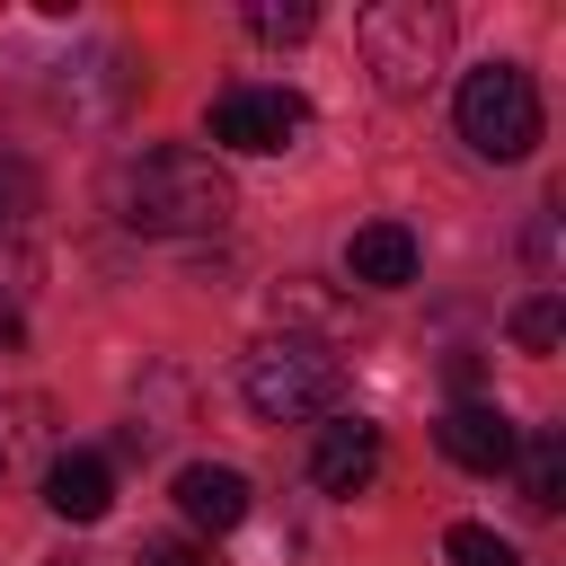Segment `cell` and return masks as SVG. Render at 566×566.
Masks as SVG:
<instances>
[{"instance_id": "obj_3", "label": "cell", "mask_w": 566, "mask_h": 566, "mask_svg": "<svg viewBox=\"0 0 566 566\" xmlns=\"http://www.w3.org/2000/svg\"><path fill=\"white\" fill-rule=\"evenodd\" d=\"M460 142L478 159H495V168L531 159V142H539V88H531L522 62H486V71L460 80Z\"/></svg>"}, {"instance_id": "obj_16", "label": "cell", "mask_w": 566, "mask_h": 566, "mask_svg": "<svg viewBox=\"0 0 566 566\" xmlns=\"http://www.w3.org/2000/svg\"><path fill=\"white\" fill-rule=\"evenodd\" d=\"M133 566H212V548H195V539L159 531V539H142V557H133Z\"/></svg>"}, {"instance_id": "obj_8", "label": "cell", "mask_w": 566, "mask_h": 566, "mask_svg": "<svg viewBox=\"0 0 566 566\" xmlns=\"http://www.w3.org/2000/svg\"><path fill=\"white\" fill-rule=\"evenodd\" d=\"M177 513H186L195 531H239V522H248V478H239L230 460H186V469H177Z\"/></svg>"}, {"instance_id": "obj_4", "label": "cell", "mask_w": 566, "mask_h": 566, "mask_svg": "<svg viewBox=\"0 0 566 566\" xmlns=\"http://www.w3.org/2000/svg\"><path fill=\"white\" fill-rule=\"evenodd\" d=\"M363 53H371V71H380L389 97H416V88H433V71L451 53V9H433V0H380V9H363Z\"/></svg>"}, {"instance_id": "obj_10", "label": "cell", "mask_w": 566, "mask_h": 566, "mask_svg": "<svg viewBox=\"0 0 566 566\" xmlns=\"http://www.w3.org/2000/svg\"><path fill=\"white\" fill-rule=\"evenodd\" d=\"M44 504H53L62 522H97V513L115 504V469H106V451H53V469H44Z\"/></svg>"}, {"instance_id": "obj_7", "label": "cell", "mask_w": 566, "mask_h": 566, "mask_svg": "<svg viewBox=\"0 0 566 566\" xmlns=\"http://www.w3.org/2000/svg\"><path fill=\"white\" fill-rule=\"evenodd\" d=\"M310 478H318L327 495H363V486L380 478V424L327 416V424H318V451H310Z\"/></svg>"}, {"instance_id": "obj_13", "label": "cell", "mask_w": 566, "mask_h": 566, "mask_svg": "<svg viewBox=\"0 0 566 566\" xmlns=\"http://www.w3.org/2000/svg\"><path fill=\"white\" fill-rule=\"evenodd\" d=\"M557 336H566L557 292H548V283H539V292H522V301H513V345H522V354H557Z\"/></svg>"}, {"instance_id": "obj_15", "label": "cell", "mask_w": 566, "mask_h": 566, "mask_svg": "<svg viewBox=\"0 0 566 566\" xmlns=\"http://www.w3.org/2000/svg\"><path fill=\"white\" fill-rule=\"evenodd\" d=\"M310 27H318V9H310V0H283V9H274V0H256V9H248V35H256V44H301Z\"/></svg>"}, {"instance_id": "obj_9", "label": "cell", "mask_w": 566, "mask_h": 566, "mask_svg": "<svg viewBox=\"0 0 566 566\" xmlns=\"http://www.w3.org/2000/svg\"><path fill=\"white\" fill-rule=\"evenodd\" d=\"M345 274H354L363 292L416 283V230H407V221H363V230L345 239Z\"/></svg>"}, {"instance_id": "obj_12", "label": "cell", "mask_w": 566, "mask_h": 566, "mask_svg": "<svg viewBox=\"0 0 566 566\" xmlns=\"http://www.w3.org/2000/svg\"><path fill=\"white\" fill-rule=\"evenodd\" d=\"M35 442H44V407L35 398H0V486L35 460Z\"/></svg>"}, {"instance_id": "obj_6", "label": "cell", "mask_w": 566, "mask_h": 566, "mask_svg": "<svg viewBox=\"0 0 566 566\" xmlns=\"http://www.w3.org/2000/svg\"><path fill=\"white\" fill-rule=\"evenodd\" d=\"M433 442H442V460H451V469H478V478H495V469L513 460L522 424H513L495 398H460V407L442 416V433H433Z\"/></svg>"}, {"instance_id": "obj_1", "label": "cell", "mask_w": 566, "mask_h": 566, "mask_svg": "<svg viewBox=\"0 0 566 566\" xmlns=\"http://www.w3.org/2000/svg\"><path fill=\"white\" fill-rule=\"evenodd\" d=\"M115 212H124L133 230H150V239H203V230H221V221L239 212V195H230V177H221L212 150L159 142V150H142V159H124Z\"/></svg>"}, {"instance_id": "obj_14", "label": "cell", "mask_w": 566, "mask_h": 566, "mask_svg": "<svg viewBox=\"0 0 566 566\" xmlns=\"http://www.w3.org/2000/svg\"><path fill=\"white\" fill-rule=\"evenodd\" d=\"M442 557H451V566H522V548H513L504 531H486V522H451Z\"/></svg>"}, {"instance_id": "obj_18", "label": "cell", "mask_w": 566, "mask_h": 566, "mask_svg": "<svg viewBox=\"0 0 566 566\" xmlns=\"http://www.w3.org/2000/svg\"><path fill=\"white\" fill-rule=\"evenodd\" d=\"M18 336H27V318H18V310H9V301H0V354H9V345H18Z\"/></svg>"}, {"instance_id": "obj_17", "label": "cell", "mask_w": 566, "mask_h": 566, "mask_svg": "<svg viewBox=\"0 0 566 566\" xmlns=\"http://www.w3.org/2000/svg\"><path fill=\"white\" fill-rule=\"evenodd\" d=\"M27 203H35L27 168H0V239H18V230H27Z\"/></svg>"}, {"instance_id": "obj_5", "label": "cell", "mask_w": 566, "mask_h": 566, "mask_svg": "<svg viewBox=\"0 0 566 566\" xmlns=\"http://www.w3.org/2000/svg\"><path fill=\"white\" fill-rule=\"evenodd\" d=\"M212 150H248V159H274L310 133V97L301 88H221L212 115H203Z\"/></svg>"}, {"instance_id": "obj_2", "label": "cell", "mask_w": 566, "mask_h": 566, "mask_svg": "<svg viewBox=\"0 0 566 566\" xmlns=\"http://www.w3.org/2000/svg\"><path fill=\"white\" fill-rule=\"evenodd\" d=\"M336 389H345V371H336V354H327L318 336H265V345L239 363V398H248L265 424H310V416L336 407Z\"/></svg>"}, {"instance_id": "obj_11", "label": "cell", "mask_w": 566, "mask_h": 566, "mask_svg": "<svg viewBox=\"0 0 566 566\" xmlns=\"http://www.w3.org/2000/svg\"><path fill=\"white\" fill-rule=\"evenodd\" d=\"M504 469H513V486H522V504H531V513H557V504H566V433H548V424H539V433H522Z\"/></svg>"}]
</instances>
